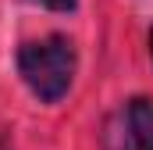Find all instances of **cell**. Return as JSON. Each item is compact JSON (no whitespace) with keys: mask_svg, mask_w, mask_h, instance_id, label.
I'll list each match as a JSON object with an SVG mask.
<instances>
[{"mask_svg":"<svg viewBox=\"0 0 153 150\" xmlns=\"http://www.w3.org/2000/svg\"><path fill=\"white\" fill-rule=\"evenodd\" d=\"M18 72L39 100L57 104L75 75V46L64 36H46L18 50Z\"/></svg>","mask_w":153,"mask_h":150,"instance_id":"obj_1","label":"cell"},{"mask_svg":"<svg viewBox=\"0 0 153 150\" xmlns=\"http://www.w3.org/2000/svg\"><path fill=\"white\" fill-rule=\"evenodd\" d=\"M128 132L139 150H153V104L135 97L128 104Z\"/></svg>","mask_w":153,"mask_h":150,"instance_id":"obj_2","label":"cell"},{"mask_svg":"<svg viewBox=\"0 0 153 150\" xmlns=\"http://www.w3.org/2000/svg\"><path fill=\"white\" fill-rule=\"evenodd\" d=\"M32 4H43V7H50V11H71V7H75V0H32Z\"/></svg>","mask_w":153,"mask_h":150,"instance_id":"obj_3","label":"cell"},{"mask_svg":"<svg viewBox=\"0 0 153 150\" xmlns=\"http://www.w3.org/2000/svg\"><path fill=\"white\" fill-rule=\"evenodd\" d=\"M150 43H153V36H150Z\"/></svg>","mask_w":153,"mask_h":150,"instance_id":"obj_4","label":"cell"}]
</instances>
